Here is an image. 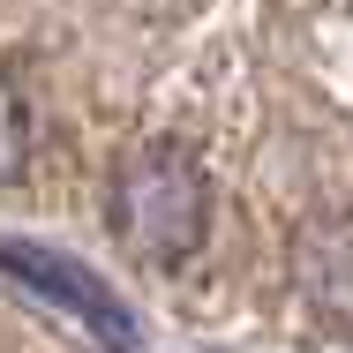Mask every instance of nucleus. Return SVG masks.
I'll return each instance as SVG.
<instances>
[{"mask_svg": "<svg viewBox=\"0 0 353 353\" xmlns=\"http://www.w3.org/2000/svg\"><path fill=\"white\" fill-rule=\"evenodd\" d=\"M113 225L121 241L150 256V263H181L203 248V225H211V181H203V158L188 143H143L121 158V181H113Z\"/></svg>", "mask_w": 353, "mask_h": 353, "instance_id": "1", "label": "nucleus"}, {"mask_svg": "<svg viewBox=\"0 0 353 353\" xmlns=\"http://www.w3.org/2000/svg\"><path fill=\"white\" fill-rule=\"evenodd\" d=\"M0 271L23 285L38 308L68 316V323H75V331H83L98 353H143V323H136V308H128L113 285L98 279L90 263H75V256L46 248V241H0Z\"/></svg>", "mask_w": 353, "mask_h": 353, "instance_id": "2", "label": "nucleus"}, {"mask_svg": "<svg viewBox=\"0 0 353 353\" xmlns=\"http://www.w3.org/2000/svg\"><path fill=\"white\" fill-rule=\"evenodd\" d=\"M30 165V113L15 98V83H0V188Z\"/></svg>", "mask_w": 353, "mask_h": 353, "instance_id": "3", "label": "nucleus"}]
</instances>
